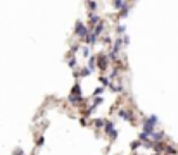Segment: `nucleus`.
Returning a JSON list of instances; mask_svg holds the SVG:
<instances>
[]
</instances>
